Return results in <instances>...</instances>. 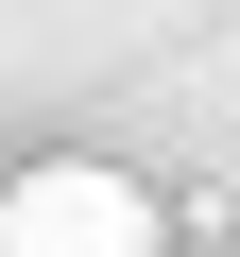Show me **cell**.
Returning a JSON list of instances; mask_svg holds the SVG:
<instances>
[{"label": "cell", "instance_id": "1", "mask_svg": "<svg viewBox=\"0 0 240 257\" xmlns=\"http://www.w3.org/2000/svg\"><path fill=\"white\" fill-rule=\"evenodd\" d=\"M0 257H155V189L103 155H52L0 189Z\"/></svg>", "mask_w": 240, "mask_h": 257}]
</instances>
